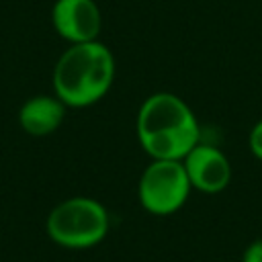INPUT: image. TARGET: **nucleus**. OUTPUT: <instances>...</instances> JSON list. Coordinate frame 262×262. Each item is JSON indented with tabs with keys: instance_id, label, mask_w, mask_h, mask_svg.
Segmentation results:
<instances>
[{
	"instance_id": "nucleus-1",
	"label": "nucleus",
	"mask_w": 262,
	"mask_h": 262,
	"mask_svg": "<svg viewBox=\"0 0 262 262\" xmlns=\"http://www.w3.org/2000/svg\"><path fill=\"white\" fill-rule=\"evenodd\" d=\"M137 139L151 160H182L199 141L192 108L172 92L147 96L137 111Z\"/></svg>"
},
{
	"instance_id": "nucleus-6",
	"label": "nucleus",
	"mask_w": 262,
	"mask_h": 262,
	"mask_svg": "<svg viewBox=\"0 0 262 262\" xmlns=\"http://www.w3.org/2000/svg\"><path fill=\"white\" fill-rule=\"evenodd\" d=\"M184 170L188 174L190 186L205 194H217L225 190L231 182L229 158L211 143H196L184 158Z\"/></svg>"
},
{
	"instance_id": "nucleus-9",
	"label": "nucleus",
	"mask_w": 262,
	"mask_h": 262,
	"mask_svg": "<svg viewBox=\"0 0 262 262\" xmlns=\"http://www.w3.org/2000/svg\"><path fill=\"white\" fill-rule=\"evenodd\" d=\"M239 262H262V237L252 239V242L244 248Z\"/></svg>"
},
{
	"instance_id": "nucleus-5",
	"label": "nucleus",
	"mask_w": 262,
	"mask_h": 262,
	"mask_svg": "<svg viewBox=\"0 0 262 262\" xmlns=\"http://www.w3.org/2000/svg\"><path fill=\"white\" fill-rule=\"evenodd\" d=\"M51 25L70 45L96 41L102 29V14L94 0H55Z\"/></svg>"
},
{
	"instance_id": "nucleus-2",
	"label": "nucleus",
	"mask_w": 262,
	"mask_h": 262,
	"mask_svg": "<svg viewBox=\"0 0 262 262\" xmlns=\"http://www.w3.org/2000/svg\"><path fill=\"white\" fill-rule=\"evenodd\" d=\"M115 72V55L104 43H74L55 61L53 94L66 106H90L111 90Z\"/></svg>"
},
{
	"instance_id": "nucleus-4",
	"label": "nucleus",
	"mask_w": 262,
	"mask_h": 262,
	"mask_svg": "<svg viewBox=\"0 0 262 262\" xmlns=\"http://www.w3.org/2000/svg\"><path fill=\"white\" fill-rule=\"evenodd\" d=\"M192 186L182 160H151L137 182V199L143 211L166 217L184 207Z\"/></svg>"
},
{
	"instance_id": "nucleus-7",
	"label": "nucleus",
	"mask_w": 262,
	"mask_h": 262,
	"mask_svg": "<svg viewBox=\"0 0 262 262\" xmlns=\"http://www.w3.org/2000/svg\"><path fill=\"white\" fill-rule=\"evenodd\" d=\"M66 104L55 94H37L23 102L18 108V125L33 137L55 133L66 119Z\"/></svg>"
},
{
	"instance_id": "nucleus-3",
	"label": "nucleus",
	"mask_w": 262,
	"mask_h": 262,
	"mask_svg": "<svg viewBox=\"0 0 262 262\" xmlns=\"http://www.w3.org/2000/svg\"><path fill=\"white\" fill-rule=\"evenodd\" d=\"M111 229L106 207L92 196H70L57 203L45 221L49 239L68 250L98 246Z\"/></svg>"
},
{
	"instance_id": "nucleus-8",
	"label": "nucleus",
	"mask_w": 262,
	"mask_h": 262,
	"mask_svg": "<svg viewBox=\"0 0 262 262\" xmlns=\"http://www.w3.org/2000/svg\"><path fill=\"white\" fill-rule=\"evenodd\" d=\"M248 143H250V151L254 154V158H258L262 162V119L252 127Z\"/></svg>"
}]
</instances>
